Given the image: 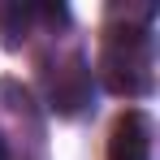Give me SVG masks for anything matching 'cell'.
I'll return each mask as SVG.
<instances>
[{"label": "cell", "mask_w": 160, "mask_h": 160, "mask_svg": "<svg viewBox=\"0 0 160 160\" xmlns=\"http://www.w3.org/2000/svg\"><path fill=\"white\" fill-rule=\"evenodd\" d=\"M104 87L117 95H147L152 91V35L147 26H121L108 30L104 52H100Z\"/></svg>", "instance_id": "1"}, {"label": "cell", "mask_w": 160, "mask_h": 160, "mask_svg": "<svg viewBox=\"0 0 160 160\" xmlns=\"http://www.w3.org/2000/svg\"><path fill=\"white\" fill-rule=\"evenodd\" d=\"M91 100H95V78L82 52H69L48 69V108L56 117H78L91 108Z\"/></svg>", "instance_id": "2"}, {"label": "cell", "mask_w": 160, "mask_h": 160, "mask_svg": "<svg viewBox=\"0 0 160 160\" xmlns=\"http://www.w3.org/2000/svg\"><path fill=\"white\" fill-rule=\"evenodd\" d=\"M108 160H152V121L130 108L108 134Z\"/></svg>", "instance_id": "3"}, {"label": "cell", "mask_w": 160, "mask_h": 160, "mask_svg": "<svg viewBox=\"0 0 160 160\" xmlns=\"http://www.w3.org/2000/svg\"><path fill=\"white\" fill-rule=\"evenodd\" d=\"M0 160H9V152H4V138H0Z\"/></svg>", "instance_id": "4"}]
</instances>
